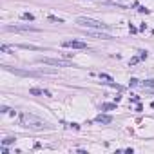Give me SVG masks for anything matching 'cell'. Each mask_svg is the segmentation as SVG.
I'll list each match as a JSON object with an SVG mask.
<instances>
[{
  "mask_svg": "<svg viewBox=\"0 0 154 154\" xmlns=\"http://www.w3.org/2000/svg\"><path fill=\"white\" fill-rule=\"evenodd\" d=\"M29 94H33V96H51V92L45 91V89H36V87H33V89H29Z\"/></svg>",
  "mask_w": 154,
  "mask_h": 154,
  "instance_id": "7",
  "label": "cell"
},
{
  "mask_svg": "<svg viewBox=\"0 0 154 154\" xmlns=\"http://www.w3.org/2000/svg\"><path fill=\"white\" fill-rule=\"evenodd\" d=\"M6 71H9L13 74H18V76H27V78H36L40 76V73H35V71H26V69H15V67H9V65H4Z\"/></svg>",
  "mask_w": 154,
  "mask_h": 154,
  "instance_id": "5",
  "label": "cell"
},
{
  "mask_svg": "<svg viewBox=\"0 0 154 154\" xmlns=\"http://www.w3.org/2000/svg\"><path fill=\"white\" fill-rule=\"evenodd\" d=\"M140 60H141L140 56H134L132 60H130V62H129V64H130V65H134V64H138V62H140Z\"/></svg>",
  "mask_w": 154,
  "mask_h": 154,
  "instance_id": "17",
  "label": "cell"
},
{
  "mask_svg": "<svg viewBox=\"0 0 154 154\" xmlns=\"http://www.w3.org/2000/svg\"><path fill=\"white\" fill-rule=\"evenodd\" d=\"M11 143H15V138H6L2 141V145H11Z\"/></svg>",
  "mask_w": 154,
  "mask_h": 154,
  "instance_id": "15",
  "label": "cell"
},
{
  "mask_svg": "<svg viewBox=\"0 0 154 154\" xmlns=\"http://www.w3.org/2000/svg\"><path fill=\"white\" fill-rule=\"evenodd\" d=\"M150 107H152V109H154V102H152V103H150Z\"/></svg>",
  "mask_w": 154,
  "mask_h": 154,
  "instance_id": "20",
  "label": "cell"
},
{
  "mask_svg": "<svg viewBox=\"0 0 154 154\" xmlns=\"http://www.w3.org/2000/svg\"><path fill=\"white\" fill-rule=\"evenodd\" d=\"M76 24L80 27H85V29H98V31H107L109 26L103 24L100 20H94V18H89V17H78L76 18Z\"/></svg>",
  "mask_w": 154,
  "mask_h": 154,
  "instance_id": "2",
  "label": "cell"
},
{
  "mask_svg": "<svg viewBox=\"0 0 154 154\" xmlns=\"http://www.w3.org/2000/svg\"><path fill=\"white\" fill-rule=\"evenodd\" d=\"M0 51H4V53H11L13 49L9 47V45H6V44H2V45H0Z\"/></svg>",
  "mask_w": 154,
  "mask_h": 154,
  "instance_id": "14",
  "label": "cell"
},
{
  "mask_svg": "<svg viewBox=\"0 0 154 154\" xmlns=\"http://www.w3.org/2000/svg\"><path fill=\"white\" fill-rule=\"evenodd\" d=\"M62 45L64 47H71V49H87V44L82 40H64Z\"/></svg>",
  "mask_w": 154,
  "mask_h": 154,
  "instance_id": "6",
  "label": "cell"
},
{
  "mask_svg": "<svg viewBox=\"0 0 154 154\" xmlns=\"http://www.w3.org/2000/svg\"><path fill=\"white\" fill-rule=\"evenodd\" d=\"M49 20L51 22H58V24H64V20L58 18V17H55V15H49Z\"/></svg>",
  "mask_w": 154,
  "mask_h": 154,
  "instance_id": "12",
  "label": "cell"
},
{
  "mask_svg": "<svg viewBox=\"0 0 154 154\" xmlns=\"http://www.w3.org/2000/svg\"><path fill=\"white\" fill-rule=\"evenodd\" d=\"M100 109H102V111H114V109H116V103H102Z\"/></svg>",
  "mask_w": 154,
  "mask_h": 154,
  "instance_id": "10",
  "label": "cell"
},
{
  "mask_svg": "<svg viewBox=\"0 0 154 154\" xmlns=\"http://www.w3.org/2000/svg\"><path fill=\"white\" fill-rule=\"evenodd\" d=\"M18 47H22V49H31V51H40L38 45H31V44H20Z\"/></svg>",
  "mask_w": 154,
  "mask_h": 154,
  "instance_id": "9",
  "label": "cell"
},
{
  "mask_svg": "<svg viewBox=\"0 0 154 154\" xmlns=\"http://www.w3.org/2000/svg\"><path fill=\"white\" fill-rule=\"evenodd\" d=\"M100 78H102V80H107V82H112V78H111V76H109V74H103V73L100 74Z\"/></svg>",
  "mask_w": 154,
  "mask_h": 154,
  "instance_id": "16",
  "label": "cell"
},
{
  "mask_svg": "<svg viewBox=\"0 0 154 154\" xmlns=\"http://www.w3.org/2000/svg\"><path fill=\"white\" fill-rule=\"evenodd\" d=\"M94 121H98V123H111L112 118H111V116H107V114H98V116L94 118Z\"/></svg>",
  "mask_w": 154,
  "mask_h": 154,
  "instance_id": "8",
  "label": "cell"
},
{
  "mask_svg": "<svg viewBox=\"0 0 154 154\" xmlns=\"http://www.w3.org/2000/svg\"><path fill=\"white\" fill-rule=\"evenodd\" d=\"M18 123L24 129H31V130H47V129L53 127L51 123H47L45 120L38 118L31 112H20L18 114Z\"/></svg>",
  "mask_w": 154,
  "mask_h": 154,
  "instance_id": "1",
  "label": "cell"
},
{
  "mask_svg": "<svg viewBox=\"0 0 154 154\" xmlns=\"http://www.w3.org/2000/svg\"><path fill=\"white\" fill-rule=\"evenodd\" d=\"M4 31H13V33H38V29L24 24V26H4Z\"/></svg>",
  "mask_w": 154,
  "mask_h": 154,
  "instance_id": "4",
  "label": "cell"
},
{
  "mask_svg": "<svg viewBox=\"0 0 154 154\" xmlns=\"http://www.w3.org/2000/svg\"><path fill=\"white\" fill-rule=\"evenodd\" d=\"M22 18H24V20H29V22H33V20H35V17H33L31 13H22Z\"/></svg>",
  "mask_w": 154,
  "mask_h": 154,
  "instance_id": "11",
  "label": "cell"
},
{
  "mask_svg": "<svg viewBox=\"0 0 154 154\" xmlns=\"http://www.w3.org/2000/svg\"><path fill=\"white\" fill-rule=\"evenodd\" d=\"M141 85L143 87H154V80H145V82H141Z\"/></svg>",
  "mask_w": 154,
  "mask_h": 154,
  "instance_id": "13",
  "label": "cell"
},
{
  "mask_svg": "<svg viewBox=\"0 0 154 154\" xmlns=\"http://www.w3.org/2000/svg\"><path fill=\"white\" fill-rule=\"evenodd\" d=\"M40 64H45V65H56V67H71L73 64L67 60H62V58H47V56H40L38 58Z\"/></svg>",
  "mask_w": 154,
  "mask_h": 154,
  "instance_id": "3",
  "label": "cell"
},
{
  "mask_svg": "<svg viewBox=\"0 0 154 154\" xmlns=\"http://www.w3.org/2000/svg\"><path fill=\"white\" fill-rule=\"evenodd\" d=\"M140 58H141V60H145V58H147V51H141V55H140Z\"/></svg>",
  "mask_w": 154,
  "mask_h": 154,
  "instance_id": "18",
  "label": "cell"
},
{
  "mask_svg": "<svg viewBox=\"0 0 154 154\" xmlns=\"http://www.w3.org/2000/svg\"><path fill=\"white\" fill-rule=\"evenodd\" d=\"M130 85H138V80L136 78H130Z\"/></svg>",
  "mask_w": 154,
  "mask_h": 154,
  "instance_id": "19",
  "label": "cell"
}]
</instances>
